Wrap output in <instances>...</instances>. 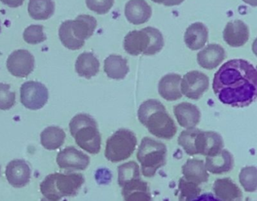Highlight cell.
Here are the masks:
<instances>
[{
    "mask_svg": "<svg viewBox=\"0 0 257 201\" xmlns=\"http://www.w3.org/2000/svg\"><path fill=\"white\" fill-rule=\"evenodd\" d=\"M213 90L223 104L237 108L249 106L256 99V70L245 60H230L215 73Z\"/></svg>",
    "mask_w": 257,
    "mask_h": 201,
    "instance_id": "obj_1",
    "label": "cell"
},
{
    "mask_svg": "<svg viewBox=\"0 0 257 201\" xmlns=\"http://www.w3.org/2000/svg\"><path fill=\"white\" fill-rule=\"evenodd\" d=\"M138 119L151 134L164 139L175 136L177 129L165 106L157 100L144 102L138 109Z\"/></svg>",
    "mask_w": 257,
    "mask_h": 201,
    "instance_id": "obj_2",
    "label": "cell"
},
{
    "mask_svg": "<svg viewBox=\"0 0 257 201\" xmlns=\"http://www.w3.org/2000/svg\"><path fill=\"white\" fill-rule=\"evenodd\" d=\"M177 142L189 155L213 156L224 147L223 139L219 133L195 128L182 131Z\"/></svg>",
    "mask_w": 257,
    "mask_h": 201,
    "instance_id": "obj_3",
    "label": "cell"
},
{
    "mask_svg": "<svg viewBox=\"0 0 257 201\" xmlns=\"http://www.w3.org/2000/svg\"><path fill=\"white\" fill-rule=\"evenodd\" d=\"M82 173L50 174L40 184V191L48 200L58 201L64 197L75 196L85 183Z\"/></svg>",
    "mask_w": 257,
    "mask_h": 201,
    "instance_id": "obj_4",
    "label": "cell"
},
{
    "mask_svg": "<svg viewBox=\"0 0 257 201\" xmlns=\"http://www.w3.org/2000/svg\"><path fill=\"white\" fill-rule=\"evenodd\" d=\"M70 130L76 144L84 151L97 154L101 148V135L97 121L88 114H78L70 122Z\"/></svg>",
    "mask_w": 257,
    "mask_h": 201,
    "instance_id": "obj_5",
    "label": "cell"
},
{
    "mask_svg": "<svg viewBox=\"0 0 257 201\" xmlns=\"http://www.w3.org/2000/svg\"><path fill=\"white\" fill-rule=\"evenodd\" d=\"M165 42L162 33L156 28L148 27L141 31H133L124 37V49L132 56L156 55L163 49Z\"/></svg>",
    "mask_w": 257,
    "mask_h": 201,
    "instance_id": "obj_6",
    "label": "cell"
},
{
    "mask_svg": "<svg viewBox=\"0 0 257 201\" xmlns=\"http://www.w3.org/2000/svg\"><path fill=\"white\" fill-rule=\"evenodd\" d=\"M167 151L166 145L159 141L150 137L142 139L137 157L144 176H154L156 171L166 164Z\"/></svg>",
    "mask_w": 257,
    "mask_h": 201,
    "instance_id": "obj_7",
    "label": "cell"
},
{
    "mask_svg": "<svg viewBox=\"0 0 257 201\" xmlns=\"http://www.w3.org/2000/svg\"><path fill=\"white\" fill-rule=\"evenodd\" d=\"M138 139L135 133L120 129L106 141L105 157L112 163L127 160L136 149Z\"/></svg>",
    "mask_w": 257,
    "mask_h": 201,
    "instance_id": "obj_8",
    "label": "cell"
},
{
    "mask_svg": "<svg viewBox=\"0 0 257 201\" xmlns=\"http://www.w3.org/2000/svg\"><path fill=\"white\" fill-rule=\"evenodd\" d=\"M49 94L47 88L41 82H25L21 88V102L27 109L39 110L46 106Z\"/></svg>",
    "mask_w": 257,
    "mask_h": 201,
    "instance_id": "obj_9",
    "label": "cell"
},
{
    "mask_svg": "<svg viewBox=\"0 0 257 201\" xmlns=\"http://www.w3.org/2000/svg\"><path fill=\"white\" fill-rule=\"evenodd\" d=\"M7 67L13 76L26 78L34 71L35 59L34 55L28 50H16L9 56Z\"/></svg>",
    "mask_w": 257,
    "mask_h": 201,
    "instance_id": "obj_10",
    "label": "cell"
},
{
    "mask_svg": "<svg viewBox=\"0 0 257 201\" xmlns=\"http://www.w3.org/2000/svg\"><path fill=\"white\" fill-rule=\"evenodd\" d=\"M209 88V79L199 71H191L183 76L181 92L191 100H198Z\"/></svg>",
    "mask_w": 257,
    "mask_h": 201,
    "instance_id": "obj_11",
    "label": "cell"
},
{
    "mask_svg": "<svg viewBox=\"0 0 257 201\" xmlns=\"http://www.w3.org/2000/svg\"><path fill=\"white\" fill-rule=\"evenodd\" d=\"M57 163L61 169L68 170H85L90 163V158L82 151L70 146L58 153Z\"/></svg>",
    "mask_w": 257,
    "mask_h": 201,
    "instance_id": "obj_12",
    "label": "cell"
},
{
    "mask_svg": "<svg viewBox=\"0 0 257 201\" xmlns=\"http://www.w3.org/2000/svg\"><path fill=\"white\" fill-rule=\"evenodd\" d=\"M6 177L13 187H25L31 180V168L25 160H12L6 168Z\"/></svg>",
    "mask_w": 257,
    "mask_h": 201,
    "instance_id": "obj_13",
    "label": "cell"
},
{
    "mask_svg": "<svg viewBox=\"0 0 257 201\" xmlns=\"http://www.w3.org/2000/svg\"><path fill=\"white\" fill-rule=\"evenodd\" d=\"M249 28L240 20L228 22L223 31V40L233 48L241 47L249 40Z\"/></svg>",
    "mask_w": 257,
    "mask_h": 201,
    "instance_id": "obj_14",
    "label": "cell"
},
{
    "mask_svg": "<svg viewBox=\"0 0 257 201\" xmlns=\"http://www.w3.org/2000/svg\"><path fill=\"white\" fill-rule=\"evenodd\" d=\"M151 7L145 0H129L124 8V16L132 25H141L149 22L152 16Z\"/></svg>",
    "mask_w": 257,
    "mask_h": 201,
    "instance_id": "obj_15",
    "label": "cell"
},
{
    "mask_svg": "<svg viewBox=\"0 0 257 201\" xmlns=\"http://www.w3.org/2000/svg\"><path fill=\"white\" fill-rule=\"evenodd\" d=\"M225 57V50L222 46L210 44L198 54L197 61L200 67L211 70L216 68L224 61Z\"/></svg>",
    "mask_w": 257,
    "mask_h": 201,
    "instance_id": "obj_16",
    "label": "cell"
},
{
    "mask_svg": "<svg viewBox=\"0 0 257 201\" xmlns=\"http://www.w3.org/2000/svg\"><path fill=\"white\" fill-rule=\"evenodd\" d=\"M174 112L179 124L184 128H194L201 119L199 109L192 103H180L174 106Z\"/></svg>",
    "mask_w": 257,
    "mask_h": 201,
    "instance_id": "obj_17",
    "label": "cell"
},
{
    "mask_svg": "<svg viewBox=\"0 0 257 201\" xmlns=\"http://www.w3.org/2000/svg\"><path fill=\"white\" fill-rule=\"evenodd\" d=\"M121 194L124 200L149 201L151 200L148 184L141 178H135L126 183L122 187Z\"/></svg>",
    "mask_w": 257,
    "mask_h": 201,
    "instance_id": "obj_18",
    "label": "cell"
},
{
    "mask_svg": "<svg viewBox=\"0 0 257 201\" xmlns=\"http://www.w3.org/2000/svg\"><path fill=\"white\" fill-rule=\"evenodd\" d=\"M207 171L213 174L229 172L234 166V157L228 150H221L213 156H207L205 165Z\"/></svg>",
    "mask_w": 257,
    "mask_h": 201,
    "instance_id": "obj_19",
    "label": "cell"
},
{
    "mask_svg": "<svg viewBox=\"0 0 257 201\" xmlns=\"http://www.w3.org/2000/svg\"><path fill=\"white\" fill-rule=\"evenodd\" d=\"M208 40V30L204 24L196 22L186 29L184 42L186 46L192 51L202 49Z\"/></svg>",
    "mask_w": 257,
    "mask_h": 201,
    "instance_id": "obj_20",
    "label": "cell"
},
{
    "mask_svg": "<svg viewBox=\"0 0 257 201\" xmlns=\"http://www.w3.org/2000/svg\"><path fill=\"white\" fill-rule=\"evenodd\" d=\"M181 76L175 73L166 75L159 81V93L161 97L168 101H175L182 97L180 89Z\"/></svg>",
    "mask_w": 257,
    "mask_h": 201,
    "instance_id": "obj_21",
    "label": "cell"
},
{
    "mask_svg": "<svg viewBox=\"0 0 257 201\" xmlns=\"http://www.w3.org/2000/svg\"><path fill=\"white\" fill-rule=\"evenodd\" d=\"M214 194L225 201L241 200L243 197L238 186L230 178H219L213 184Z\"/></svg>",
    "mask_w": 257,
    "mask_h": 201,
    "instance_id": "obj_22",
    "label": "cell"
},
{
    "mask_svg": "<svg viewBox=\"0 0 257 201\" xmlns=\"http://www.w3.org/2000/svg\"><path fill=\"white\" fill-rule=\"evenodd\" d=\"M97 26V20L88 15L78 16L74 21L71 20L70 24L72 33L81 42H85L89 39L94 34Z\"/></svg>",
    "mask_w": 257,
    "mask_h": 201,
    "instance_id": "obj_23",
    "label": "cell"
},
{
    "mask_svg": "<svg viewBox=\"0 0 257 201\" xmlns=\"http://www.w3.org/2000/svg\"><path fill=\"white\" fill-rule=\"evenodd\" d=\"M183 177L188 181L198 184L207 182L209 178L204 161L198 159H189L182 167Z\"/></svg>",
    "mask_w": 257,
    "mask_h": 201,
    "instance_id": "obj_24",
    "label": "cell"
},
{
    "mask_svg": "<svg viewBox=\"0 0 257 201\" xmlns=\"http://www.w3.org/2000/svg\"><path fill=\"white\" fill-rule=\"evenodd\" d=\"M75 67L79 76L90 79L99 73L100 62L94 54L84 52L78 57Z\"/></svg>",
    "mask_w": 257,
    "mask_h": 201,
    "instance_id": "obj_25",
    "label": "cell"
},
{
    "mask_svg": "<svg viewBox=\"0 0 257 201\" xmlns=\"http://www.w3.org/2000/svg\"><path fill=\"white\" fill-rule=\"evenodd\" d=\"M104 72L109 79H124L129 73L127 59L120 55H109L104 61Z\"/></svg>",
    "mask_w": 257,
    "mask_h": 201,
    "instance_id": "obj_26",
    "label": "cell"
},
{
    "mask_svg": "<svg viewBox=\"0 0 257 201\" xmlns=\"http://www.w3.org/2000/svg\"><path fill=\"white\" fill-rule=\"evenodd\" d=\"M66 133L63 129L55 126L46 127L40 135L41 144L46 149L56 150L64 145Z\"/></svg>",
    "mask_w": 257,
    "mask_h": 201,
    "instance_id": "obj_27",
    "label": "cell"
},
{
    "mask_svg": "<svg viewBox=\"0 0 257 201\" xmlns=\"http://www.w3.org/2000/svg\"><path fill=\"white\" fill-rule=\"evenodd\" d=\"M55 3L52 0H30L28 4L29 16L34 20L50 19L55 13Z\"/></svg>",
    "mask_w": 257,
    "mask_h": 201,
    "instance_id": "obj_28",
    "label": "cell"
},
{
    "mask_svg": "<svg viewBox=\"0 0 257 201\" xmlns=\"http://www.w3.org/2000/svg\"><path fill=\"white\" fill-rule=\"evenodd\" d=\"M71 20L63 22L59 28V38L61 43L70 50H79L83 47L85 42L78 40L73 35L71 31Z\"/></svg>",
    "mask_w": 257,
    "mask_h": 201,
    "instance_id": "obj_29",
    "label": "cell"
},
{
    "mask_svg": "<svg viewBox=\"0 0 257 201\" xmlns=\"http://www.w3.org/2000/svg\"><path fill=\"white\" fill-rule=\"evenodd\" d=\"M141 178L139 165L135 161L127 162L118 167V183L122 187L126 183Z\"/></svg>",
    "mask_w": 257,
    "mask_h": 201,
    "instance_id": "obj_30",
    "label": "cell"
},
{
    "mask_svg": "<svg viewBox=\"0 0 257 201\" xmlns=\"http://www.w3.org/2000/svg\"><path fill=\"white\" fill-rule=\"evenodd\" d=\"M178 190L180 191V200H193L196 199L201 192V187L193 181H188L184 177L179 181Z\"/></svg>",
    "mask_w": 257,
    "mask_h": 201,
    "instance_id": "obj_31",
    "label": "cell"
},
{
    "mask_svg": "<svg viewBox=\"0 0 257 201\" xmlns=\"http://www.w3.org/2000/svg\"><path fill=\"white\" fill-rule=\"evenodd\" d=\"M239 181L246 191L255 192L257 188L256 168L255 166L243 167L239 174Z\"/></svg>",
    "mask_w": 257,
    "mask_h": 201,
    "instance_id": "obj_32",
    "label": "cell"
},
{
    "mask_svg": "<svg viewBox=\"0 0 257 201\" xmlns=\"http://www.w3.org/2000/svg\"><path fill=\"white\" fill-rule=\"evenodd\" d=\"M42 25H31L25 29L23 34L24 40L28 44L37 45L47 40Z\"/></svg>",
    "mask_w": 257,
    "mask_h": 201,
    "instance_id": "obj_33",
    "label": "cell"
},
{
    "mask_svg": "<svg viewBox=\"0 0 257 201\" xmlns=\"http://www.w3.org/2000/svg\"><path fill=\"white\" fill-rule=\"evenodd\" d=\"M8 84L0 83V109L9 110L16 103V93L10 90Z\"/></svg>",
    "mask_w": 257,
    "mask_h": 201,
    "instance_id": "obj_34",
    "label": "cell"
},
{
    "mask_svg": "<svg viewBox=\"0 0 257 201\" xmlns=\"http://www.w3.org/2000/svg\"><path fill=\"white\" fill-rule=\"evenodd\" d=\"M87 7L97 15L109 13L113 7L114 0H85Z\"/></svg>",
    "mask_w": 257,
    "mask_h": 201,
    "instance_id": "obj_35",
    "label": "cell"
},
{
    "mask_svg": "<svg viewBox=\"0 0 257 201\" xmlns=\"http://www.w3.org/2000/svg\"><path fill=\"white\" fill-rule=\"evenodd\" d=\"M153 2L158 4H162L165 7H174L183 4L184 0H152Z\"/></svg>",
    "mask_w": 257,
    "mask_h": 201,
    "instance_id": "obj_36",
    "label": "cell"
},
{
    "mask_svg": "<svg viewBox=\"0 0 257 201\" xmlns=\"http://www.w3.org/2000/svg\"><path fill=\"white\" fill-rule=\"evenodd\" d=\"M4 5L10 7V8H18L23 5L25 0H0Z\"/></svg>",
    "mask_w": 257,
    "mask_h": 201,
    "instance_id": "obj_37",
    "label": "cell"
},
{
    "mask_svg": "<svg viewBox=\"0 0 257 201\" xmlns=\"http://www.w3.org/2000/svg\"><path fill=\"white\" fill-rule=\"evenodd\" d=\"M245 4H249L252 7H255L257 5V0H243Z\"/></svg>",
    "mask_w": 257,
    "mask_h": 201,
    "instance_id": "obj_38",
    "label": "cell"
},
{
    "mask_svg": "<svg viewBox=\"0 0 257 201\" xmlns=\"http://www.w3.org/2000/svg\"><path fill=\"white\" fill-rule=\"evenodd\" d=\"M1 31H2V28H1V22H0V34H1Z\"/></svg>",
    "mask_w": 257,
    "mask_h": 201,
    "instance_id": "obj_39",
    "label": "cell"
},
{
    "mask_svg": "<svg viewBox=\"0 0 257 201\" xmlns=\"http://www.w3.org/2000/svg\"><path fill=\"white\" fill-rule=\"evenodd\" d=\"M0 175H1V166H0Z\"/></svg>",
    "mask_w": 257,
    "mask_h": 201,
    "instance_id": "obj_40",
    "label": "cell"
}]
</instances>
